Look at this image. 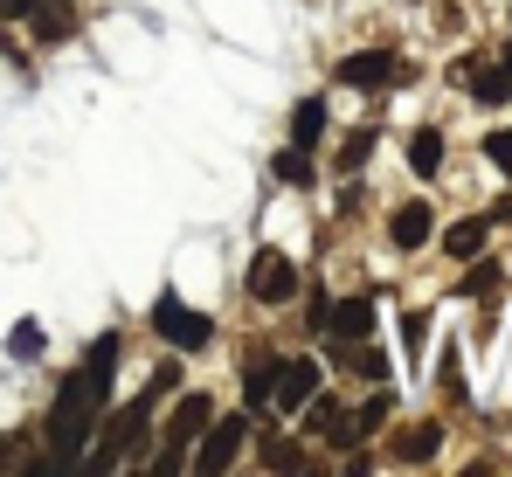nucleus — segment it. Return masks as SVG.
<instances>
[{
	"label": "nucleus",
	"instance_id": "9b49d317",
	"mask_svg": "<svg viewBox=\"0 0 512 477\" xmlns=\"http://www.w3.org/2000/svg\"><path fill=\"white\" fill-rule=\"evenodd\" d=\"M333 360H340V367H353V374H360V381H381V374H388V353H381V346H360V339H333Z\"/></svg>",
	"mask_w": 512,
	"mask_h": 477
},
{
	"label": "nucleus",
	"instance_id": "5701e85b",
	"mask_svg": "<svg viewBox=\"0 0 512 477\" xmlns=\"http://www.w3.org/2000/svg\"><path fill=\"white\" fill-rule=\"evenodd\" d=\"M367 153H374V132H353V139L340 146V173H360V166H367Z\"/></svg>",
	"mask_w": 512,
	"mask_h": 477
},
{
	"label": "nucleus",
	"instance_id": "a211bd4d",
	"mask_svg": "<svg viewBox=\"0 0 512 477\" xmlns=\"http://www.w3.org/2000/svg\"><path fill=\"white\" fill-rule=\"evenodd\" d=\"M270 173H277L284 187H312V159L298 153V146H291V153H277V166H270Z\"/></svg>",
	"mask_w": 512,
	"mask_h": 477
},
{
	"label": "nucleus",
	"instance_id": "f3484780",
	"mask_svg": "<svg viewBox=\"0 0 512 477\" xmlns=\"http://www.w3.org/2000/svg\"><path fill=\"white\" fill-rule=\"evenodd\" d=\"M471 97H478V104H506L512 97V63L506 70H471Z\"/></svg>",
	"mask_w": 512,
	"mask_h": 477
},
{
	"label": "nucleus",
	"instance_id": "f8f14e48",
	"mask_svg": "<svg viewBox=\"0 0 512 477\" xmlns=\"http://www.w3.org/2000/svg\"><path fill=\"white\" fill-rule=\"evenodd\" d=\"M436 450H443V429H436V422H416V429L395 436V457H402V464H429Z\"/></svg>",
	"mask_w": 512,
	"mask_h": 477
},
{
	"label": "nucleus",
	"instance_id": "ddd939ff",
	"mask_svg": "<svg viewBox=\"0 0 512 477\" xmlns=\"http://www.w3.org/2000/svg\"><path fill=\"white\" fill-rule=\"evenodd\" d=\"M28 14H35V35L42 42H63V35H77V14H70V0L56 7V0H28Z\"/></svg>",
	"mask_w": 512,
	"mask_h": 477
},
{
	"label": "nucleus",
	"instance_id": "4468645a",
	"mask_svg": "<svg viewBox=\"0 0 512 477\" xmlns=\"http://www.w3.org/2000/svg\"><path fill=\"white\" fill-rule=\"evenodd\" d=\"M326 139V97H305L298 111H291V146L305 153V146H319Z\"/></svg>",
	"mask_w": 512,
	"mask_h": 477
},
{
	"label": "nucleus",
	"instance_id": "423d86ee",
	"mask_svg": "<svg viewBox=\"0 0 512 477\" xmlns=\"http://www.w3.org/2000/svg\"><path fill=\"white\" fill-rule=\"evenodd\" d=\"M312 395H319V360H284V374H277V388H270V408L298 415Z\"/></svg>",
	"mask_w": 512,
	"mask_h": 477
},
{
	"label": "nucleus",
	"instance_id": "0eeeda50",
	"mask_svg": "<svg viewBox=\"0 0 512 477\" xmlns=\"http://www.w3.org/2000/svg\"><path fill=\"white\" fill-rule=\"evenodd\" d=\"M208 422H215V395H180V401H173V422H167V443H173V450H187Z\"/></svg>",
	"mask_w": 512,
	"mask_h": 477
},
{
	"label": "nucleus",
	"instance_id": "393cba45",
	"mask_svg": "<svg viewBox=\"0 0 512 477\" xmlns=\"http://www.w3.org/2000/svg\"><path fill=\"white\" fill-rule=\"evenodd\" d=\"M485 159H492V166H506V173H512V132H492V139H485Z\"/></svg>",
	"mask_w": 512,
	"mask_h": 477
},
{
	"label": "nucleus",
	"instance_id": "6ab92c4d",
	"mask_svg": "<svg viewBox=\"0 0 512 477\" xmlns=\"http://www.w3.org/2000/svg\"><path fill=\"white\" fill-rule=\"evenodd\" d=\"M457 291H464V298H492V291H499V263H478V256H471V277H464Z\"/></svg>",
	"mask_w": 512,
	"mask_h": 477
},
{
	"label": "nucleus",
	"instance_id": "6e6552de",
	"mask_svg": "<svg viewBox=\"0 0 512 477\" xmlns=\"http://www.w3.org/2000/svg\"><path fill=\"white\" fill-rule=\"evenodd\" d=\"M326 332L333 339H374V298H340V305H326Z\"/></svg>",
	"mask_w": 512,
	"mask_h": 477
},
{
	"label": "nucleus",
	"instance_id": "39448f33",
	"mask_svg": "<svg viewBox=\"0 0 512 477\" xmlns=\"http://www.w3.org/2000/svg\"><path fill=\"white\" fill-rule=\"evenodd\" d=\"M402 56H388V49H360V56H346L340 63V83L346 90H388V83H402Z\"/></svg>",
	"mask_w": 512,
	"mask_h": 477
},
{
	"label": "nucleus",
	"instance_id": "f257e3e1",
	"mask_svg": "<svg viewBox=\"0 0 512 477\" xmlns=\"http://www.w3.org/2000/svg\"><path fill=\"white\" fill-rule=\"evenodd\" d=\"M111 374H118V332H104V339L90 346L84 367L63 381V395L49 408V450H56L63 471H77V450L90 443V429H97V415H104V401H111Z\"/></svg>",
	"mask_w": 512,
	"mask_h": 477
},
{
	"label": "nucleus",
	"instance_id": "2eb2a0df",
	"mask_svg": "<svg viewBox=\"0 0 512 477\" xmlns=\"http://www.w3.org/2000/svg\"><path fill=\"white\" fill-rule=\"evenodd\" d=\"M409 166H416V173H443V132H436V125H423V132H409Z\"/></svg>",
	"mask_w": 512,
	"mask_h": 477
},
{
	"label": "nucleus",
	"instance_id": "a878e982",
	"mask_svg": "<svg viewBox=\"0 0 512 477\" xmlns=\"http://www.w3.org/2000/svg\"><path fill=\"white\" fill-rule=\"evenodd\" d=\"M402 332H409V353H423V332H429V318H423V312H409V318H402Z\"/></svg>",
	"mask_w": 512,
	"mask_h": 477
},
{
	"label": "nucleus",
	"instance_id": "b1692460",
	"mask_svg": "<svg viewBox=\"0 0 512 477\" xmlns=\"http://www.w3.org/2000/svg\"><path fill=\"white\" fill-rule=\"evenodd\" d=\"M381 422H388V395L360 401V415H353V429H381Z\"/></svg>",
	"mask_w": 512,
	"mask_h": 477
},
{
	"label": "nucleus",
	"instance_id": "f03ea898",
	"mask_svg": "<svg viewBox=\"0 0 512 477\" xmlns=\"http://www.w3.org/2000/svg\"><path fill=\"white\" fill-rule=\"evenodd\" d=\"M153 332L167 339L173 353H201V346L215 339V325H208V312H194V305H180L173 291L160 298V305H153Z\"/></svg>",
	"mask_w": 512,
	"mask_h": 477
},
{
	"label": "nucleus",
	"instance_id": "bb28decb",
	"mask_svg": "<svg viewBox=\"0 0 512 477\" xmlns=\"http://www.w3.org/2000/svg\"><path fill=\"white\" fill-rule=\"evenodd\" d=\"M0 14H28V0H0Z\"/></svg>",
	"mask_w": 512,
	"mask_h": 477
},
{
	"label": "nucleus",
	"instance_id": "9d476101",
	"mask_svg": "<svg viewBox=\"0 0 512 477\" xmlns=\"http://www.w3.org/2000/svg\"><path fill=\"white\" fill-rule=\"evenodd\" d=\"M277 374H284V353H256L250 367H243V395H250V408H270Z\"/></svg>",
	"mask_w": 512,
	"mask_h": 477
},
{
	"label": "nucleus",
	"instance_id": "4be33fe9",
	"mask_svg": "<svg viewBox=\"0 0 512 477\" xmlns=\"http://www.w3.org/2000/svg\"><path fill=\"white\" fill-rule=\"evenodd\" d=\"M7 346H14V360H35V353H42V325H35V318H21Z\"/></svg>",
	"mask_w": 512,
	"mask_h": 477
},
{
	"label": "nucleus",
	"instance_id": "1a4fd4ad",
	"mask_svg": "<svg viewBox=\"0 0 512 477\" xmlns=\"http://www.w3.org/2000/svg\"><path fill=\"white\" fill-rule=\"evenodd\" d=\"M429 229H436L429 201H402V208H395V222H388V242H395V249H423Z\"/></svg>",
	"mask_w": 512,
	"mask_h": 477
},
{
	"label": "nucleus",
	"instance_id": "20e7f679",
	"mask_svg": "<svg viewBox=\"0 0 512 477\" xmlns=\"http://www.w3.org/2000/svg\"><path fill=\"white\" fill-rule=\"evenodd\" d=\"M243 284H250L256 305H284V298L298 291V263H291L284 249H256V256H250V277H243Z\"/></svg>",
	"mask_w": 512,
	"mask_h": 477
},
{
	"label": "nucleus",
	"instance_id": "dca6fc26",
	"mask_svg": "<svg viewBox=\"0 0 512 477\" xmlns=\"http://www.w3.org/2000/svg\"><path fill=\"white\" fill-rule=\"evenodd\" d=\"M485 229H492V222H485V215H471V222H457V229L443 236V249H450L457 263H471V256H485Z\"/></svg>",
	"mask_w": 512,
	"mask_h": 477
},
{
	"label": "nucleus",
	"instance_id": "aec40b11",
	"mask_svg": "<svg viewBox=\"0 0 512 477\" xmlns=\"http://www.w3.org/2000/svg\"><path fill=\"white\" fill-rule=\"evenodd\" d=\"M263 471H305V450L277 436V443H263Z\"/></svg>",
	"mask_w": 512,
	"mask_h": 477
},
{
	"label": "nucleus",
	"instance_id": "412c9836",
	"mask_svg": "<svg viewBox=\"0 0 512 477\" xmlns=\"http://www.w3.org/2000/svg\"><path fill=\"white\" fill-rule=\"evenodd\" d=\"M436 381H443V395H450V401H471V388H464V367H457V353H443V360H436Z\"/></svg>",
	"mask_w": 512,
	"mask_h": 477
},
{
	"label": "nucleus",
	"instance_id": "7ed1b4c3",
	"mask_svg": "<svg viewBox=\"0 0 512 477\" xmlns=\"http://www.w3.org/2000/svg\"><path fill=\"white\" fill-rule=\"evenodd\" d=\"M194 443H201L194 471H201V477H222L229 464H236V450L250 443V422H243V415H215V422H208V429H201Z\"/></svg>",
	"mask_w": 512,
	"mask_h": 477
}]
</instances>
